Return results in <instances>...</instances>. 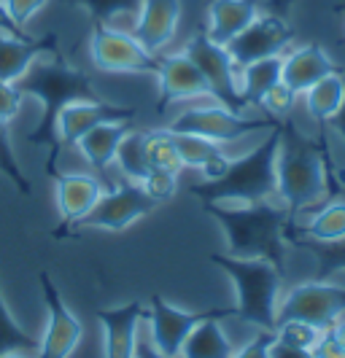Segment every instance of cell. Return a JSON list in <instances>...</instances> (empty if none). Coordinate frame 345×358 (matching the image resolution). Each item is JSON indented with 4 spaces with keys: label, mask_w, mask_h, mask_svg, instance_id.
Returning a JSON list of instances; mask_svg holds the SVG:
<instances>
[{
    "label": "cell",
    "mask_w": 345,
    "mask_h": 358,
    "mask_svg": "<svg viewBox=\"0 0 345 358\" xmlns=\"http://www.w3.org/2000/svg\"><path fill=\"white\" fill-rule=\"evenodd\" d=\"M17 87L24 94H33L41 100L43 113L36 129L27 132V143L49 148L46 157V176H52L57 167V162L62 157L59 148V138H57V119L71 103H94L100 100L97 92L92 87V78L78 68H71L62 54L55 59H43V62H33V68L24 73L17 81Z\"/></svg>",
    "instance_id": "1"
},
{
    "label": "cell",
    "mask_w": 345,
    "mask_h": 358,
    "mask_svg": "<svg viewBox=\"0 0 345 358\" xmlns=\"http://www.w3.org/2000/svg\"><path fill=\"white\" fill-rule=\"evenodd\" d=\"M281 145L275 157V197L283 202L291 218L327 199V167L324 159L332 154L327 135H302L294 122L278 119Z\"/></svg>",
    "instance_id": "2"
},
{
    "label": "cell",
    "mask_w": 345,
    "mask_h": 358,
    "mask_svg": "<svg viewBox=\"0 0 345 358\" xmlns=\"http://www.w3.org/2000/svg\"><path fill=\"white\" fill-rule=\"evenodd\" d=\"M202 210L216 218L227 234L230 256L235 259H265L286 272V227L291 221L286 208L254 202L246 208H224L221 202H202Z\"/></svg>",
    "instance_id": "3"
},
{
    "label": "cell",
    "mask_w": 345,
    "mask_h": 358,
    "mask_svg": "<svg viewBox=\"0 0 345 358\" xmlns=\"http://www.w3.org/2000/svg\"><path fill=\"white\" fill-rule=\"evenodd\" d=\"M281 145V124L275 119L273 129L265 143H259L254 151H248L240 159H230L227 173L218 180L192 183L189 192L202 202H227L240 199L246 205L267 202L275 197V157Z\"/></svg>",
    "instance_id": "4"
},
{
    "label": "cell",
    "mask_w": 345,
    "mask_h": 358,
    "mask_svg": "<svg viewBox=\"0 0 345 358\" xmlns=\"http://www.w3.org/2000/svg\"><path fill=\"white\" fill-rule=\"evenodd\" d=\"M208 262L224 269L235 283L237 305L232 307V318L254 323L262 331H275L283 272L265 259H235L230 253H211Z\"/></svg>",
    "instance_id": "5"
},
{
    "label": "cell",
    "mask_w": 345,
    "mask_h": 358,
    "mask_svg": "<svg viewBox=\"0 0 345 358\" xmlns=\"http://www.w3.org/2000/svg\"><path fill=\"white\" fill-rule=\"evenodd\" d=\"M345 313V288L335 286L329 280H308L291 288L286 299L275 313V326L283 321L310 323L318 331H327L340 321Z\"/></svg>",
    "instance_id": "6"
},
{
    "label": "cell",
    "mask_w": 345,
    "mask_h": 358,
    "mask_svg": "<svg viewBox=\"0 0 345 358\" xmlns=\"http://www.w3.org/2000/svg\"><path fill=\"white\" fill-rule=\"evenodd\" d=\"M275 119H256V116H243L240 110L224 108L213 103L205 108H189L178 113L167 129L170 132H189V135H200L213 143H230L240 141L246 135H254L262 129H273Z\"/></svg>",
    "instance_id": "7"
},
{
    "label": "cell",
    "mask_w": 345,
    "mask_h": 358,
    "mask_svg": "<svg viewBox=\"0 0 345 358\" xmlns=\"http://www.w3.org/2000/svg\"><path fill=\"white\" fill-rule=\"evenodd\" d=\"M157 210V202L143 192L141 183L119 178L111 189L103 192L97 205L90 210L87 218L78 221L76 232L81 229H108V232H125L138 218H146Z\"/></svg>",
    "instance_id": "8"
},
{
    "label": "cell",
    "mask_w": 345,
    "mask_h": 358,
    "mask_svg": "<svg viewBox=\"0 0 345 358\" xmlns=\"http://www.w3.org/2000/svg\"><path fill=\"white\" fill-rule=\"evenodd\" d=\"M183 54L200 68L218 106L232 108V110L246 108L240 92H237V65L235 59L230 57V52H227V46L216 43L205 30H197L186 41Z\"/></svg>",
    "instance_id": "9"
},
{
    "label": "cell",
    "mask_w": 345,
    "mask_h": 358,
    "mask_svg": "<svg viewBox=\"0 0 345 358\" xmlns=\"http://www.w3.org/2000/svg\"><path fill=\"white\" fill-rule=\"evenodd\" d=\"M232 318V307H216V310H200L189 313L181 307L170 305L162 299V294H151L148 302V326H151V342L154 348L164 353L167 358H178L183 340L192 334V329L202 323L205 318Z\"/></svg>",
    "instance_id": "10"
},
{
    "label": "cell",
    "mask_w": 345,
    "mask_h": 358,
    "mask_svg": "<svg viewBox=\"0 0 345 358\" xmlns=\"http://www.w3.org/2000/svg\"><path fill=\"white\" fill-rule=\"evenodd\" d=\"M92 62L106 73H154L160 71V57L146 52L138 38L116 27H92Z\"/></svg>",
    "instance_id": "11"
},
{
    "label": "cell",
    "mask_w": 345,
    "mask_h": 358,
    "mask_svg": "<svg viewBox=\"0 0 345 358\" xmlns=\"http://www.w3.org/2000/svg\"><path fill=\"white\" fill-rule=\"evenodd\" d=\"M38 283H41L43 305H46V329H43V337L38 345V358H71V353L84 337V326L71 313V307L65 305V299L59 296L49 272H41Z\"/></svg>",
    "instance_id": "12"
},
{
    "label": "cell",
    "mask_w": 345,
    "mask_h": 358,
    "mask_svg": "<svg viewBox=\"0 0 345 358\" xmlns=\"http://www.w3.org/2000/svg\"><path fill=\"white\" fill-rule=\"evenodd\" d=\"M294 41V27H291L286 17L278 14H265L256 17L240 36H235L227 43V52L235 59L237 68L256 62V59H267V57H281L286 46Z\"/></svg>",
    "instance_id": "13"
},
{
    "label": "cell",
    "mask_w": 345,
    "mask_h": 358,
    "mask_svg": "<svg viewBox=\"0 0 345 358\" xmlns=\"http://www.w3.org/2000/svg\"><path fill=\"white\" fill-rule=\"evenodd\" d=\"M49 178H55L57 189V205H59V227H57L55 237H71L78 227L81 218H87L90 210L97 205V199L103 197L106 186L94 176H84V173H62L55 170Z\"/></svg>",
    "instance_id": "14"
},
{
    "label": "cell",
    "mask_w": 345,
    "mask_h": 358,
    "mask_svg": "<svg viewBox=\"0 0 345 358\" xmlns=\"http://www.w3.org/2000/svg\"><path fill=\"white\" fill-rule=\"evenodd\" d=\"M138 110L119 103H106V100H94V103H71L59 113L57 119V138L59 148H71L76 145L90 129L100 124H113V122H135Z\"/></svg>",
    "instance_id": "15"
},
{
    "label": "cell",
    "mask_w": 345,
    "mask_h": 358,
    "mask_svg": "<svg viewBox=\"0 0 345 358\" xmlns=\"http://www.w3.org/2000/svg\"><path fill=\"white\" fill-rule=\"evenodd\" d=\"M157 78H160V106H157L160 113H164L176 100H192V97H211L213 100V92L208 87L205 76L183 52L160 57Z\"/></svg>",
    "instance_id": "16"
},
{
    "label": "cell",
    "mask_w": 345,
    "mask_h": 358,
    "mask_svg": "<svg viewBox=\"0 0 345 358\" xmlns=\"http://www.w3.org/2000/svg\"><path fill=\"white\" fill-rule=\"evenodd\" d=\"M181 22V0H143L132 36L146 52L157 54L173 41Z\"/></svg>",
    "instance_id": "17"
},
{
    "label": "cell",
    "mask_w": 345,
    "mask_h": 358,
    "mask_svg": "<svg viewBox=\"0 0 345 358\" xmlns=\"http://www.w3.org/2000/svg\"><path fill=\"white\" fill-rule=\"evenodd\" d=\"M146 315L148 310L141 302H127L122 307L94 313V318L103 326V337H106V358H135L138 329Z\"/></svg>",
    "instance_id": "18"
},
{
    "label": "cell",
    "mask_w": 345,
    "mask_h": 358,
    "mask_svg": "<svg viewBox=\"0 0 345 358\" xmlns=\"http://www.w3.org/2000/svg\"><path fill=\"white\" fill-rule=\"evenodd\" d=\"M332 73H343V68L329 57L318 43H305L297 46L283 57V68H281V81L289 87L291 92H305L318 84L321 78H327Z\"/></svg>",
    "instance_id": "19"
},
{
    "label": "cell",
    "mask_w": 345,
    "mask_h": 358,
    "mask_svg": "<svg viewBox=\"0 0 345 358\" xmlns=\"http://www.w3.org/2000/svg\"><path fill=\"white\" fill-rule=\"evenodd\" d=\"M41 54L59 57V36L46 33L43 38H11L0 33V81L17 84L33 68Z\"/></svg>",
    "instance_id": "20"
},
{
    "label": "cell",
    "mask_w": 345,
    "mask_h": 358,
    "mask_svg": "<svg viewBox=\"0 0 345 358\" xmlns=\"http://www.w3.org/2000/svg\"><path fill=\"white\" fill-rule=\"evenodd\" d=\"M132 129V122H113V124H100L90 129L81 141H78V151L84 154V159L92 170L97 173L100 183L111 189L116 180L108 178V164L116 159V148L122 143V138Z\"/></svg>",
    "instance_id": "21"
},
{
    "label": "cell",
    "mask_w": 345,
    "mask_h": 358,
    "mask_svg": "<svg viewBox=\"0 0 345 358\" xmlns=\"http://www.w3.org/2000/svg\"><path fill=\"white\" fill-rule=\"evenodd\" d=\"M259 17L256 0H211L208 6V36L216 43L227 46Z\"/></svg>",
    "instance_id": "22"
},
{
    "label": "cell",
    "mask_w": 345,
    "mask_h": 358,
    "mask_svg": "<svg viewBox=\"0 0 345 358\" xmlns=\"http://www.w3.org/2000/svg\"><path fill=\"white\" fill-rule=\"evenodd\" d=\"M289 237H308L316 243H335L345 237V199H329L308 224L291 221L286 227V243Z\"/></svg>",
    "instance_id": "23"
},
{
    "label": "cell",
    "mask_w": 345,
    "mask_h": 358,
    "mask_svg": "<svg viewBox=\"0 0 345 358\" xmlns=\"http://www.w3.org/2000/svg\"><path fill=\"white\" fill-rule=\"evenodd\" d=\"M281 68H283V57H267V59H256L240 68L237 76V92L243 97L246 108H259L265 94L273 90L281 81Z\"/></svg>",
    "instance_id": "24"
},
{
    "label": "cell",
    "mask_w": 345,
    "mask_h": 358,
    "mask_svg": "<svg viewBox=\"0 0 345 358\" xmlns=\"http://www.w3.org/2000/svg\"><path fill=\"white\" fill-rule=\"evenodd\" d=\"M221 318H205L192 329V334L183 340L178 358H232L235 348L221 329Z\"/></svg>",
    "instance_id": "25"
},
{
    "label": "cell",
    "mask_w": 345,
    "mask_h": 358,
    "mask_svg": "<svg viewBox=\"0 0 345 358\" xmlns=\"http://www.w3.org/2000/svg\"><path fill=\"white\" fill-rule=\"evenodd\" d=\"M345 100V78L343 73H332L327 78H321L318 84H313L305 92V103H308V113L318 122L327 124L329 119L340 110Z\"/></svg>",
    "instance_id": "26"
},
{
    "label": "cell",
    "mask_w": 345,
    "mask_h": 358,
    "mask_svg": "<svg viewBox=\"0 0 345 358\" xmlns=\"http://www.w3.org/2000/svg\"><path fill=\"white\" fill-rule=\"evenodd\" d=\"M116 167L122 173V178L127 180H141L148 176L151 164H148V151H146V132H138V129H129L127 135L122 138V143L116 148Z\"/></svg>",
    "instance_id": "27"
},
{
    "label": "cell",
    "mask_w": 345,
    "mask_h": 358,
    "mask_svg": "<svg viewBox=\"0 0 345 358\" xmlns=\"http://www.w3.org/2000/svg\"><path fill=\"white\" fill-rule=\"evenodd\" d=\"M294 248L313 253L316 259V280H329L332 275L345 269V237L335 240V243H316L308 237H289Z\"/></svg>",
    "instance_id": "28"
},
{
    "label": "cell",
    "mask_w": 345,
    "mask_h": 358,
    "mask_svg": "<svg viewBox=\"0 0 345 358\" xmlns=\"http://www.w3.org/2000/svg\"><path fill=\"white\" fill-rule=\"evenodd\" d=\"M38 345L41 340H36L22 323L8 313V307L3 302V294H0V356L3 353H38Z\"/></svg>",
    "instance_id": "29"
},
{
    "label": "cell",
    "mask_w": 345,
    "mask_h": 358,
    "mask_svg": "<svg viewBox=\"0 0 345 358\" xmlns=\"http://www.w3.org/2000/svg\"><path fill=\"white\" fill-rule=\"evenodd\" d=\"M146 151H148V164L151 170H170V173H181V157L176 148V135L164 127L146 132Z\"/></svg>",
    "instance_id": "30"
},
{
    "label": "cell",
    "mask_w": 345,
    "mask_h": 358,
    "mask_svg": "<svg viewBox=\"0 0 345 358\" xmlns=\"http://www.w3.org/2000/svg\"><path fill=\"white\" fill-rule=\"evenodd\" d=\"M90 11L94 27H113L119 17H138L143 0H68Z\"/></svg>",
    "instance_id": "31"
},
{
    "label": "cell",
    "mask_w": 345,
    "mask_h": 358,
    "mask_svg": "<svg viewBox=\"0 0 345 358\" xmlns=\"http://www.w3.org/2000/svg\"><path fill=\"white\" fill-rule=\"evenodd\" d=\"M176 135V148H178V157H181L183 167H195L200 170L208 159H213L221 151V143H213L208 138H200V135H189V132H173Z\"/></svg>",
    "instance_id": "32"
},
{
    "label": "cell",
    "mask_w": 345,
    "mask_h": 358,
    "mask_svg": "<svg viewBox=\"0 0 345 358\" xmlns=\"http://www.w3.org/2000/svg\"><path fill=\"white\" fill-rule=\"evenodd\" d=\"M0 173L17 186V192L22 197H30V194H33V183L24 176V170L19 167L17 157H14L11 132H8V124H6V122H0Z\"/></svg>",
    "instance_id": "33"
},
{
    "label": "cell",
    "mask_w": 345,
    "mask_h": 358,
    "mask_svg": "<svg viewBox=\"0 0 345 358\" xmlns=\"http://www.w3.org/2000/svg\"><path fill=\"white\" fill-rule=\"evenodd\" d=\"M318 337H321V331L302 321H283L275 326V342L289 345V348H300V350H313Z\"/></svg>",
    "instance_id": "34"
},
{
    "label": "cell",
    "mask_w": 345,
    "mask_h": 358,
    "mask_svg": "<svg viewBox=\"0 0 345 358\" xmlns=\"http://www.w3.org/2000/svg\"><path fill=\"white\" fill-rule=\"evenodd\" d=\"M141 186H143V192L154 199L157 205H162V202L176 197L178 173H170V170H148V176L141 180Z\"/></svg>",
    "instance_id": "35"
},
{
    "label": "cell",
    "mask_w": 345,
    "mask_h": 358,
    "mask_svg": "<svg viewBox=\"0 0 345 358\" xmlns=\"http://www.w3.org/2000/svg\"><path fill=\"white\" fill-rule=\"evenodd\" d=\"M294 100H297V92H291L283 81H278L273 90L265 94L259 108H265L270 119H286L294 108Z\"/></svg>",
    "instance_id": "36"
},
{
    "label": "cell",
    "mask_w": 345,
    "mask_h": 358,
    "mask_svg": "<svg viewBox=\"0 0 345 358\" xmlns=\"http://www.w3.org/2000/svg\"><path fill=\"white\" fill-rule=\"evenodd\" d=\"M22 97H24V92L19 90L17 84L0 81V122L8 124L17 116L19 110H22Z\"/></svg>",
    "instance_id": "37"
},
{
    "label": "cell",
    "mask_w": 345,
    "mask_h": 358,
    "mask_svg": "<svg viewBox=\"0 0 345 358\" xmlns=\"http://www.w3.org/2000/svg\"><path fill=\"white\" fill-rule=\"evenodd\" d=\"M273 342H275V331H259L254 340L246 342L240 350H235L232 358H273L270 356Z\"/></svg>",
    "instance_id": "38"
},
{
    "label": "cell",
    "mask_w": 345,
    "mask_h": 358,
    "mask_svg": "<svg viewBox=\"0 0 345 358\" xmlns=\"http://www.w3.org/2000/svg\"><path fill=\"white\" fill-rule=\"evenodd\" d=\"M3 3H6V8L11 11L14 22L24 30V27H27V22L33 19V14H38L49 0H3Z\"/></svg>",
    "instance_id": "39"
},
{
    "label": "cell",
    "mask_w": 345,
    "mask_h": 358,
    "mask_svg": "<svg viewBox=\"0 0 345 358\" xmlns=\"http://www.w3.org/2000/svg\"><path fill=\"white\" fill-rule=\"evenodd\" d=\"M310 353H313V358H345V348L332 334V329H327V331H321V337L316 340Z\"/></svg>",
    "instance_id": "40"
},
{
    "label": "cell",
    "mask_w": 345,
    "mask_h": 358,
    "mask_svg": "<svg viewBox=\"0 0 345 358\" xmlns=\"http://www.w3.org/2000/svg\"><path fill=\"white\" fill-rule=\"evenodd\" d=\"M0 33H3V36H11V38H30L22 27H19L17 22H14L11 11L6 8V3H3V0H0Z\"/></svg>",
    "instance_id": "41"
},
{
    "label": "cell",
    "mask_w": 345,
    "mask_h": 358,
    "mask_svg": "<svg viewBox=\"0 0 345 358\" xmlns=\"http://www.w3.org/2000/svg\"><path fill=\"white\" fill-rule=\"evenodd\" d=\"M227 164H230L227 154H218V157H213V159L205 162L200 170L205 173V180H218L224 173H227Z\"/></svg>",
    "instance_id": "42"
},
{
    "label": "cell",
    "mask_w": 345,
    "mask_h": 358,
    "mask_svg": "<svg viewBox=\"0 0 345 358\" xmlns=\"http://www.w3.org/2000/svg\"><path fill=\"white\" fill-rule=\"evenodd\" d=\"M270 356L273 358H313V353H310V350H300V348H289V345H281V342H273Z\"/></svg>",
    "instance_id": "43"
},
{
    "label": "cell",
    "mask_w": 345,
    "mask_h": 358,
    "mask_svg": "<svg viewBox=\"0 0 345 358\" xmlns=\"http://www.w3.org/2000/svg\"><path fill=\"white\" fill-rule=\"evenodd\" d=\"M135 358H167V356H164V353H160V350L154 348V342H151V340L138 337V342H135Z\"/></svg>",
    "instance_id": "44"
},
{
    "label": "cell",
    "mask_w": 345,
    "mask_h": 358,
    "mask_svg": "<svg viewBox=\"0 0 345 358\" xmlns=\"http://www.w3.org/2000/svg\"><path fill=\"white\" fill-rule=\"evenodd\" d=\"M291 8H294V0H267V11L278 17H289Z\"/></svg>",
    "instance_id": "45"
},
{
    "label": "cell",
    "mask_w": 345,
    "mask_h": 358,
    "mask_svg": "<svg viewBox=\"0 0 345 358\" xmlns=\"http://www.w3.org/2000/svg\"><path fill=\"white\" fill-rule=\"evenodd\" d=\"M343 78H345V76H343ZM327 124L332 127V129H335L340 138H343V143H345V100H343V106H340V110H337V113L329 119Z\"/></svg>",
    "instance_id": "46"
},
{
    "label": "cell",
    "mask_w": 345,
    "mask_h": 358,
    "mask_svg": "<svg viewBox=\"0 0 345 358\" xmlns=\"http://www.w3.org/2000/svg\"><path fill=\"white\" fill-rule=\"evenodd\" d=\"M332 334H335V337H337V342L345 348V321L335 323V326H332Z\"/></svg>",
    "instance_id": "47"
},
{
    "label": "cell",
    "mask_w": 345,
    "mask_h": 358,
    "mask_svg": "<svg viewBox=\"0 0 345 358\" xmlns=\"http://www.w3.org/2000/svg\"><path fill=\"white\" fill-rule=\"evenodd\" d=\"M0 358H27V356H24V353H17V350H14V353H3Z\"/></svg>",
    "instance_id": "48"
},
{
    "label": "cell",
    "mask_w": 345,
    "mask_h": 358,
    "mask_svg": "<svg viewBox=\"0 0 345 358\" xmlns=\"http://www.w3.org/2000/svg\"><path fill=\"white\" fill-rule=\"evenodd\" d=\"M337 11H343V14H345V3H343V6H337Z\"/></svg>",
    "instance_id": "49"
}]
</instances>
